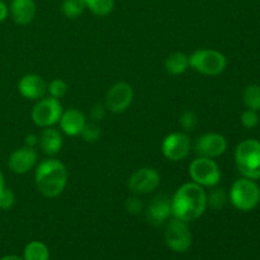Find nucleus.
I'll return each mask as SVG.
<instances>
[{"label":"nucleus","instance_id":"11","mask_svg":"<svg viewBox=\"0 0 260 260\" xmlns=\"http://www.w3.org/2000/svg\"><path fill=\"white\" fill-rule=\"evenodd\" d=\"M192 142L185 132H172L161 142V152L170 161H180L189 155Z\"/></svg>","mask_w":260,"mask_h":260},{"label":"nucleus","instance_id":"3","mask_svg":"<svg viewBox=\"0 0 260 260\" xmlns=\"http://www.w3.org/2000/svg\"><path fill=\"white\" fill-rule=\"evenodd\" d=\"M235 162L244 178L260 179V141L254 139L241 141L236 147Z\"/></svg>","mask_w":260,"mask_h":260},{"label":"nucleus","instance_id":"14","mask_svg":"<svg viewBox=\"0 0 260 260\" xmlns=\"http://www.w3.org/2000/svg\"><path fill=\"white\" fill-rule=\"evenodd\" d=\"M37 164V152L32 147L23 146L14 150L8 159V168L18 175L27 174Z\"/></svg>","mask_w":260,"mask_h":260},{"label":"nucleus","instance_id":"17","mask_svg":"<svg viewBox=\"0 0 260 260\" xmlns=\"http://www.w3.org/2000/svg\"><path fill=\"white\" fill-rule=\"evenodd\" d=\"M37 7L35 0H12L9 13L14 23L19 25H27L35 19Z\"/></svg>","mask_w":260,"mask_h":260},{"label":"nucleus","instance_id":"28","mask_svg":"<svg viewBox=\"0 0 260 260\" xmlns=\"http://www.w3.org/2000/svg\"><path fill=\"white\" fill-rule=\"evenodd\" d=\"M15 203V194L10 188L5 185L2 190H0V210L8 211L14 206Z\"/></svg>","mask_w":260,"mask_h":260},{"label":"nucleus","instance_id":"20","mask_svg":"<svg viewBox=\"0 0 260 260\" xmlns=\"http://www.w3.org/2000/svg\"><path fill=\"white\" fill-rule=\"evenodd\" d=\"M24 260H50V250L42 241H30L23 251Z\"/></svg>","mask_w":260,"mask_h":260},{"label":"nucleus","instance_id":"10","mask_svg":"<svg viewBox=\"0 0 260 260\" xmlns=\"http://www.w3.org/2000/svg\"><path fill=\"white\" fill-rule=\"evenodd\" d=\"M134 89L128 83L114 84L107 91L106 99H104V106L112 113H123L131 107L134 102Z\"/></svg>","mask_w":260,"mask_h":260},{"label":"nucleus","instance_id":"15","mask_svg":"<svg viewBox=\"0 0 260 260\" xmlns=\"http://www.w3.org/2000/svg\"><path fill=\"white\" fill-rule=\"evenodd\" d=\"M18 91L23 98L29 101H40L47 91V84L42 76L37 74H27L20 78L18 83Z\"/></svg>","mask_w":260,"mask_h":260},{"label":"nucleus","instance_id":"9","mask_svg":"<svg viewBox=\"0 0 260 260\" xmlns=\"http://www.w3.org/2000/svg\"><path fill=\"white\" fill-rule=\"evenodd\" d=\"M160 182H161V177H160L159 172L154 168L145 167L132 173L127 182V187L134 194L144 196L156 190L159 188Z\"/></svg>","mask_w":260,"mask_h":260},{"label":"nucleus","instance_id":"4","mask_svg":"<svg viewBox=\"0 0 260 260\" xmlns=\"http://www.w3.org/2000/svg\"><path fill=\"white\" fill-rule=\"evenodd\" d=\"M228 60L222 52L211 48H200L189 56V68L202 75L216 76L223 73Z\"/></svg>","mask_w":260,"mask_h":260},{"label":"nucleus","instance_id":"6","mask_svg":"<svg viewBox=\"0 0 260 260\" xmlns=\"http://www.w3.org/2000/svg\"><path fill=\"white\" fill-rule=\"evenodd\" d=\"M189 175L193 183L203 188L216 187L221 180L220 167L210 157H196L189 164Z\"/></svg>","mask_w":260,"mask_h":260},{"label":"nucleus","instance_id":"22","mask_svg":"<svg viewBox=\"0 0 260 260\" xmlns=\"http://www.w3.org/2000/svg\"><path fill=\"white\" fill-rule=\"evenodd\" d=\"M85 5L94 15L106 17L113 10L114 0H85Z\"/></svg>","mask_w":260,"mask_h":260},{"label":"nucleus","instance_id":"29","mask_svg":"<svg viewBox=\"0 0 260 260\" xmlns=\"http://www.w3.org/2000/svg\"><path fill=\"white\" fill-rule=\"evenodd\" d=\"M241 123L245 128H254L258 126L259 123V116L258 112L253 111V109H246L241 114Z\"/></svg>","mask_w":260,"mask_h":260},{"label":"nucleus","instance_id":"2","mask_svg":"<svg viewBox=\"0 0 260 260\" xmlns=\"http://www.w3.org/2000/svg\"><path fill=\"white\" fill-rule=\"evenodd\" d=\"M68 169L57 159L42 160L36 167L35 180L38 192L46 198H56L68 184Z\"/></svg>","mask_w":260,"mask_h":260},{"label":"nucleus","instance_id":"5","mask_svg":"<svg viewBox=\"0 0 260 260\" xmlns=\"http://www.w3.org/2000/svg\"><path fill=\"white\" fill-rule=\"evenodd\" d=\"M229 200L234 207L243 212L254 210L260 202V188L254 180L248 178L238 179L231 185Z\"/></svg>","mask_w":260,"mask_h":260},{"label":"nucleus","instance_id":"21","mask_svg":"<svg viewBox=\"0 0 260 260\" xmlns=\"http://www.w3.org/2000/svg\"><path fill=\"white\" fill-rule=\"evenodd\" d=\"M85 9V0H62V4H61L62 14L69 19L79 18Z\"/></svg>","mask_w":260,"mask_h":260},{"label":"nucleus","instance_id":"30","mask_svg":"<svg viewBox=\"0 0 260 260\" xmlns=\"http://www.w3.org/2000/svg\"><path fill=\"white\" fill-rule=\"evenodd\" d=\"M124 207H126V211L128 213H131V215H137V213H140L142 211L144 205H142V202L140 198L131 197L126 201V205H124Z\"/></svg>","mask_w":260,"mask_h":260},{"label":"nucleus","instance_id":"34","mask_svg":"<svg viewBox=\"0 0 260 260\" xmlns=\"http://www.w3.org/2000/svg\"><path fill=\"white\" fill-rule=\"evenodd\" d=\"M0 260H24V259L20 258V256H17V255H7V256H3Z\"/></svg>","mask_w":260,"mask_h":260},{"label":"nucleus","instance_id":"32","mask_svg":"<svg viewBox=\"0 0 260 260\" xmlns=\"http://www.w3.org/2000/svg\"><path fill=\"white\" fill-rule=\"evenodd\" d=\"M37 145H38V136H36L35 134H29L24 137V146L36 149Z\"/></svg>","mask_w":260,"mask_h":260},{"label":"nucleus","instance_id":"13","mask_svg":"<svg viewBox=\"0 0 260 260\" xmlns=\"http://www.w3.org/2000/svg\"><path fill=\"white\" fill-rule=\"evenodd\" d=\"M145 216H146L147 222L154 228L164 225L173 216L172 198L165 194H157L147 206Z\"/></svg>","mask_w":260,"mask_h":260},{"label":"nucleus","instance_id":"26","mask_svg":"<svg viewBox=\"0 0 260 260\" xmlns=\"http://www.w3.org/2000/svg\"><path fill=\"white\" fill-rule=\"evenodd\" d=\"M179 124L184 132H192L197 128L198 126V117L194 112L185 111L180 114Z\"/></svg>","mask_w":260,"mask_h":260},{"label":"nucleus","instance_id":"31","mask_svg":"<svg viewBox=\"0 0 260 260\" xmlns=\"http://www.w3.org/2000/svg\"><path fill=\"white\" fill-rule=\"evenodd\" d=\"M106 112L107 108L104 104H95L90 111V117L93 122H101L106 117Z\"/></svg>","mask_w":260,"mask_h":260},{"label":"nucleus","instance_id":"25","mask_svg":"<svg viewBox=\"0 0 260 260\" xmlns=\"http://www.w3.org/2000/svg\"><path fill=\"white\" fill-rule=\"evenodd\" d=\"M101 127H99V124H96V122H90V123L86 122L80 136L85 142L93 144V142H95L101 137Z\"/></svg>","mask_w":260,"mask_h":260},{"label":"nucleus","instance_id":"8","mask_svg":"<svg viewBox=\"0 0 260 260\" xmlns=\"http://www.w3.org/2000/svg\"><path fill=\"white\" fill-rule=\"evenodd\" d=\"M62 112L63 108L62 104L60 103V99L47 96V98L40 99L35 104L30 116L36 126L46 128V127H53L56 123H58Z\"/></svg>","mask_w":260,"mask_h":260},{"label":"nucleus","instance_id":"19","mask_svg":"<svg viewBox=\"0 0 260 260\" xmlns=\"http://www.w3.org/2000/svg\"><path fill=\"white\" fill-rule=\"evenodd\" d=\"M164 66L170 75H182L189 69V56L184 52H173L167 57Z\"/></svg>","mask_w":260,"mask_h":260},{"label":"nucleus","instance_id":"35","mask_svg":"<svg viewBox=\"0 0 260 260\" xmlns=\"http://www.w3.org/2000/svg\"><path fill=\"white\" fill-rule=\"evenodd\" d=\"M5 187V180H4V175H3L2 170H0V190Z\"/></svg>","mask_w":260,"mask_h":260},{"label":"nucleus","instance_id":"27","mask_svg":"<svg viewBox=\"0 0 260 260\" xmlns=\"http://www.w3.org/2000/svg\"><path fill=\"white\" fill-rule=\"evenodd\" d=\"M47 91L50 93V96L60 99L65 96L66 93H68V84L62 79H53L47 85Z\"/></svg>","mask_w":260,"mask_h":260},{"label":"nucleus","instance_id":"1","mask_svg":"<svg viewBox=\"0 0 260 260\" xmlns=\"http://www.w3.org/2000/svg\"><path fill=\"white\" fill-rule=\"evenodd\" d=\"M207 208V193L205 188L189 182L180 185L172 198L173 217L190 222L205 213Z\"/></svg>","mask_w":260,"mask_h":260},{"label":"nucleus","instance_id":"12","mask_svg":"<svg viewBox=\"0 0 260 260\" xmlns=\"http://www.w3.org/2000/svg\"><path fill=\"white\" fill-rule=\"evenodd\" d=\"M226 149H228L226 139L222 135L216 134V132L202 135L196 140L194 144V152L197 156L210 157V159H215L223 155Z\"/></svg>","mask_w":260,"mask_h":260},{"label":"nucleus","instance_id":"16","mask_svg":"<svg viewBox=\"0 0 260 260\" xmlns=\"http://www.w3.org/2000/svg\"><path fill=\"white\" fill-rule=\"evenodd\" d=\"M58 124H60L61 132H63L66 136H80L84 126L86 124V118L83 112L79 111V109L71 108L62 112Z\"/></svg>","mask_w":260,"mask_h":260},{"label":"nucleus","instance_id":"33","mask_svg":"<svg viewBox=\"0 0 260 260\" xmlns=\"http://www.w3.org/2000/svg\"><path fill=\"white\" fill-rule=\"evenodd\" d=\"M8 13H9V8L5 4L3 0H0V23L4 22L8 17Z\"/></svg>","mask_w":260,"mask_h":260},{"label":"nucleus","instance_id":"23","mask_svg":"<svg viewBox=\"0 0 260 260\" xmlns=\"http://www.w3.org/2000/svg\"><path fill=\"white\" fill-rule=\"evenodd\" d=\"M243 101L248 109L260 111V85H249L243 93Z\"/></svg>","mask_w":260,"mask_h":260},{"label":"nucleus","instance_id":"7","mask_svg":"<svg viewBox=\"0 0 260 260\" xmlns=\"http://www.w3.org/2000/svg\"><path fill=\"white\" fill-rule=\"evenodd\" d=\"M165 244L175 253H185L193 244V236L188 228V222L173 217L168 222L164 233Z\"/></svg>","mask_w":260,"mask_h":260},{"label":"nucleus","instance_id":"18","mask_svg":"<svg viewBox=\"0 0 260 260\" xmlns=\"http://www.w3.org/2000/svg\"><path fill=\"white\" fill-rule=\"evenodd\" d=\"M62 135L58 129L53 128V127L43 128L40 137H38V145H40L41 150H42L43 154L48 155V156L58 154L61 147H62Z\"/></svg>","mask_w":260,"mask_h":260},{"label":"nucleus","instance_id":"24","mask_svg":"<svg viewBox=\"0 0 260 260\" xmlns=\"http://www.w3.org/2000/svg\"><path fill=\"white\" fill-rule=\"evenodd\" d=\"M226 202H228V196L222 188H215L207 194V206L212 207L213 210H222Z\"/></svg>","mask_w":260,"mask_h":260}]
</instances>
